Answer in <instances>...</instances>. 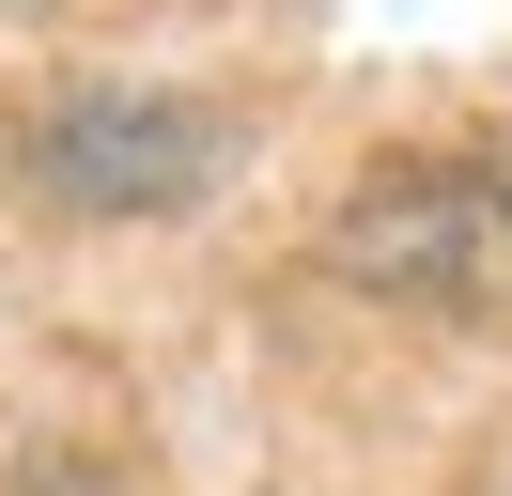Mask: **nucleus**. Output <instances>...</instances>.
Returning a JSON list of instances; mask_svg holds the SVG:
<instances>
[]
</instances>
